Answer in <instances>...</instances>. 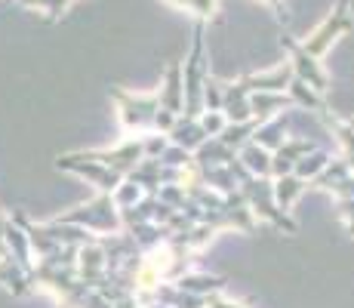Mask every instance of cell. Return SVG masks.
<instances>
[{"instance_id":"1","label":"cell","mask_w":354,"mask_h":308,"mask_svg":"<svg viewBox=\"0 0 354 308\" xmlns=\"http://www.w3.org/2000/svg\"><path fill=\"white\" fill-rule=\"evenodd\" d=\"M228 170L234 173L237 191H241V197L247 201V207L253 210V216H256V219L268 222L271 228H277V231L296 235L299 225L290 219V213L277 210V203H274V191H271V179L253 176V173H250V170L241 163V157H237V154H234V161H228Z\"/></svg>"},{"instance_id":"2","label":"cell","mask_w":354,"mask_h":308,"mask_svg":"<svg viewBox=\"0 0 354 308\" xmlns=\"http://www.w3.org/2000/svg\"><path fill=\"white\" fill-rule=\"evenodd\" d=\"M59 222H68V225H80V228L93 231V235H114V231H124L120 228V210L114 207L111 194L99 191L90 203H80L74 207L71 213H62L56 216Z\"/></svg>"},{"instance_id":"3","label":"cell","mask_w":354,"mask_h":308,"mask_svg":"<svg viewBox=\"0 0 354 308\" xmlns=\"http://www.w3.org/2000/svg\"><path fill=\"white\" fill-rule=\"evenodd\" d=\"M111 99L118 105V118H120V127L124 133H151V120H154V111L160 108V99L158 93H127L120 87L111 90Z\"/></svg>"},{"instance_id":"4","label":"cell","mask_w":354,"mask_h":308,"mask_svg":"<svg viewBox=\"0 0 354 308\" xmlns=\"http://www.w3.org/2000/svg\"><path fill=\"white\" fill-rule=\"evenodd\" d=\"M56 167L59 170H68V173H74V176H80V179H86V182H93L99 191H105V194H111V191L118 188L120 182H124V176H120V173L108 170L105 163H99V161H90L84 152L59 154Z\"/></svg>"},{"instance_id":"5","label":"cell","mask_w":354,"mask_h":308,"mask_svg":"<svg viewBox=\"0 0 354 308\" xmlns=\"http://www.w3.org/2000/svg\"><path fill=\"white\" fill-rule=\"evenodd\" d=\"M90 161H99L105 163L108 170H114V173H120L127 179L129 173H133L136 167H139V161L145 157L142 152V136H129V139L118 142L114 148H99V152H84Z\"/></svg>"},{"instance_id":"6","label":"cell","mask_w":354,"mask_h":308,"mask_svg":"<svg viewBox=\"0 0 354 308\" xmlns=\"http://www.w3.org/2000/svg\"><path fill=\"white\" fill-rule=\"evenodd\" d=\"M281 44L287 46L290 53V68H292V78H299L302 84H308L311 90L317 93H326V87H330V74L321 68V62L315 56H308V53L302 50V44H296V40L290 37V34H283Z\"/></svg>"},{"instance_id":"7","label":"cell","mask_w":354,"mask_h":308,"mask_svg":"<svg viewBox=\"0 0 354 308\" xmlns=\"http://www.w3.org/2000/svg\"><path fill=\"white\" fill-rule=\"evenodd\" d=\"M348 28H351V6H348V3H339V6H336V12H330V16L324 19L321 28H317V31L302 44V50L308 53V56L321 59L324 53L330 50L333 40H336L339 34H345Z\"/></svg>"},{"instance_id":"8","label":"cell","mask_w":354,"mask_h":308,"mask_svg":"<svg viewBox=\"0 0 354 308\" xmlns=\"http://www.w3.org/2000/svg\"><path fill=\"white\" fill-rule=\"evenodd\" d=\"M315 148L317 145L308 139V136H287L283 145L271 152V179H281V176L292 173L299 157H305L308 152H315Z\"/></svg>"},{"instance_id":"9","label":"cell","mask_w":354,"mask_h":308,"mask_svg":"<svg viewBox=\"0 0 354 308\" xmlns=\"http://www.w3.org/2000/svg\"><path fill=\"white\" fill-rule=\"evenodd\" d=\"M290 80H292V68L287 62V65H277V68H271V71L243 74L241 84L247 87L250 93H287Z\"/></svg>"},{"instance_id":"10","label":"cell","mask_w":354,"mask_h":308,"mask_svg":"<svg viewBox=\"0 0 354 308\" xmlns=\"http://www.w3.org/2000/svg\"><path fill=\"white\" fill-rule=\"evenodd\" d=\"M105 253H102L99 244H90V246H80L77 250V280H84L90 290L105 280Z\"/></svg>"},{"instance_id":"11","label":"cell","mask_w":354,"mask_h":308,"mask_svg":"<svg viewBox=\"0 0 354 308\" xmlns=\"http://www.w3.org/2000/svg\"><path fill=\"white\" fill-rule=\"evenodd\" d=\"M222 114L228 123H243L253 120L250 111V90L237 80V84H222Z\"/></svg>"},{"instance_id":"12","label":"cell","mask_w":354,"mask_h":308,"mask_svg":"<svg viewBox=\"0 0 354 308\" xmlns=\"http://www.w3.org/2000/svg\"><path fill=\"white\" fill-rule=\"evenodd\" d=\"M167 139L173 142V145H179V148H185L188 154H194L197 148L203 145V142L209 139L207 133H203V127L197 123V118H188V114H179L173 123V129L167 133Z\"/></svg>"},{"instance_id":"13","label":"cell","mask_w":354,"mask_h":308,"mask_svg":"<svg viewBox=\"0 0 354 308\" xmlns=\"http://www.w3.org/2000/svg\"><path fill=\"white\" fill-rule=\"evenodd\" d=\"M160 108L173 114H182L185 108V87H182V62H169L167 68V78H163V87L158 90Z\"/></svg>"},{"instance_id":"14","label":"cell","mask_w":354,"mask_h":308,"mask_svg":"<svg viewBox=\"0 0 354 308\" xmlns=\"http://www.w3.org/2000/svg\"><path fill=\"white\" fill-rule=\"evenodd\" d=\"M287 136H290V111H283V114H277V118L259 123L253 133V142L259 148H265V152H274V148L283 145Z\"/></svg>"},{"instance_id":"15","label":"cell","mask_w":354,"mask_h":308,"mask_svg":"<svg viewBox=\"0 0 354 308\" xmlns=\"http://www.w3.org/2000/svg\"><path fill=\"white\" fill-rule=\"evenodd\" d=\"M290 108L292 102L287 93H250V111H253V118L259 123L277 118V114L290 111Z\"/></svg>"},{"instance_id":"16","label":"cell","mask_w":354,"mask_h":308,"mask_svg":"<svg viewBox=\"0 0 354 308\" xmlns=\"http://www.w3.org/2000/svg\"><path fill=\"white\" fill-rule=\"evenodd\" d=\"M176 287H179L182 293H192V296H213V293H222L228 287V280L225 278H219V275H197V271H185L182 278H176L173 280Z\"/></svg>"},{"instance_id":"17","label":"cell","mask_w":354,"mask_h":308,"mask_svg":"<svg viewBox=\"0 0 354 308\" xmlns=\"http://www.w3.org/2000/svg\"><path fill=\"white\" fill-rule=\"evenodd\" d=\"M287 96H290L292 108H302V111H311V114H317V118H321L324 111H330V105H326L324 93L311 90V87H308V84H302L299 78H292V80H290Z\"/></svg>"},{"instance_id":"18","label":"cell","mask_w":354,"mask_h":308,"mask_svg":"<svg viewBox=\"0 0 354 308\" xmlns=\"http://www.w3.org/2000/svg\"><path fill=\"white\" fill-rule=\"evenodd\" d=\"M0 284H3L12 296H25V293L34 290L31 271H25L22 265L12 262V259H0Z\"/></svg>"},{"instance_id":"19","label":"cell","mask_w":354,"mask_h":308,"mask_svg":"<svg viewBox=\"0 0 354 308\" xmlns=\"http://www.w3.org/2000/svg\"><path fill=\"white\" fill-rule=\"evenodd\" d=\"M234 154L237 152H231V148L222 145L216 136H209V139L203 142V145L197 148L192 157H194V167L197 170H207V167H225L228 161H234Z\"/></svg>"},{"instance_id":"20","label":"cell","mask_w":354,"mask_h":308,"mask_svg":"<svg viewBox=\"0 0 354 308\" xmlns=\"http://www.w3.org/2000/svg\"><path fill=\"white\" fill-rule=\"evenodd\" d=\"M308 188V182H302L299 176H281V179H271V191H274V203L277 210H283V213H290V207L302 197V191Z\"/></svg>"},{"instance_id":"21","label":"cell","mask_w":354,"mask_h":308,"mask_svg":"<svg viewBox=\"0 0 354 308\" xmlns=\"http://www.w3.org/2000/svg\"><path fill=\"white\" fill-rule=\"evenodd\" d=\"M127 179L139 185L145 194H158V188H160V161L158 157H142L139 167H136Z\"/></svg>"},{"instance_id":"22","label":"cell","mask_w":354,"mask_h":308,"mask_svg":"<svg viewBox=\"0 0 354 308\" xmlns=\"http://www.w3.org/2000/svg\"><path fill=\"white\" fill-rule=\"evenodd\" d=\"M241 157V163L250 170L253 176H262V179H271V152H265V148H259L256 142H247V145L237 152Z\"/></svg>"},{"instance_id":"23","label":"cell","mask_w":354,"mask_h":308,"mask_svg":"<svg viewBox=\"0 0 354 308\" xmlns=\"http://www.w3.org/2000/svg\"><path fill=\"white\" fill-rule=\"evenodd\" d=\"M197 173H201V182L207 185V188H213L216 194L228 197V194H234V191H237V179H234V173L228 170V163H225V167H207V170H197Z\"/></svg>"},{"instance_id":"24","label":"cell","mask_w":354,"mask_h":308,"mask_svg":"<svg viewBox=\"0 0 354 308\" xmlns=\"http://www.w3.org/2000/svg\"><path fill=\"white\" fill-rule=\"evenodd\" d=\"M259 120H243V123H225V129H222L216 139L222 142V145H228L231 152H241L247 142H253V133H256Z\"/></svg>"},{"instance_id":"25","label":"cell","mask_w":354,"mask_h":308,"mask_svg":"<svg viewBox=\"0 0 354 308\" xmlns=\"http://www.w3.org/2000/svg\"><path fill=\"white\" fill-rule=\"evenodd\" d=\"M330 157H333L330 152H324V148H315V152H308L305 157H299L296 167H292V176H299L302 182L311 185V179H315V176L326 167V161H330Z\"/></svg>"},{"instance_id":"26","label":"cell","mask_w":354,"mask_h":308,"mask_svg":"<svg viewBox=\"0 0 354 308\" xmlns=\"http://www.w3.org/2000/svg\"><path fill=\"white\" fill-rule=\"evenodd\" d=\"M142 197H145V191H142L136 182H129V179H124V182L118 185V188L111 191V201H114V207H118V210L133 207V203H139Z\"/></svg>"},{"instance_id":"27","label":"cell","mask_w":354,"mask_h":308,"mask_svg":"<svg viewBox=\"0 0 354 308\" xmlns=\"http://www.w3.org/2000/svg\"><path fill=\"white\" fill-rule=\"evenodd\" d=\"M158 201L167 203V207H173V210H182V207H185V201H188V194H185V188H182V185H160V188H158Z\"/></svg>"},{"instance_id":"28","label":"cell","mask_w":354,"mask_h":308,"mask_svg":"<svg viewBox=\"0 0 354 308\" xmlns=\"http://www.w3.org/2000/svg\"><path fill=\"white\" fill-rule=\"evenodd\" d=\"M158 161L163 163V167H188V163H194V157L188 154L185 148H179V145H173V142H169L167 152H163Z\"/></svg>"},{"instance_id":"29","label":"cell","mask_w":354,"mask_h":308,"mask_svg":"<svg viewBox=\"0 0 354 308\" xmlns=\"http://www.w3.org/2000/svg\"><path fill=\"white\" fill-rule=\"evenodd\" d=\"M197 123H201V127H203V133H207V136H219L222 133V129H225V114H222V111H201V114H197Z\"/></svg>"},{"instance_id":"30","label":"cell","mask_w":354,"mask_h":308,"mask_svg":"<svg viewBox=\"0 0 354 308\" xmlns=\"http://www.w3.org/2000/svg\"><path fill=\"white\" fill-rule=\"evenodd\" d=\"M169 139L163 133H142V152H145V157H160L163 152H167Z\"/></svg>"},{"instance_id":"31","label":"cell","mask_w":354,"mask_h":308,"mask_svg":"<svg viewBox=\"0 0 354 308\" xmlns=\"http://www.w3.org/2000/svg\"><path fill=\"white\" fill-rule=\"evenodd\" d=\"M19 3H25V6H37V10H44L46 16H50L53 22H56V19L65 12L68 0H19Z\"/></svg>"},{"instance_id":"32","label":"cell","mask_w":354,"mask_h":308,"mask_svg":"<svg viewBox=\"0 0 354 308\" xmlns=\"http://www.w3.org/2000/svg\"><path fill=\"white\" fill-rule=\"evenodd\" d=\"M326 191H330L336 201H342V197H354V173L342 176V179H336L333 185H326Z\"/></svg>"},{"instance_id":"33","label":"cell","mask_w":354,"mask_h":308,"mask_svg":"<svg viewBox=\"0 0 354 308\" xmlns=\"http://www.w3.org/2000/svg\"><path fill=\"white\" fill-rule=\"evenodd\" d=\"M176 118H179V114L167 111V108H158V111H154V120H151V133H163V136H167L169 129H173Z\"/></svg>"},{"instance_id":"34","label":"cell","mask_w":354,"mask_h":308,"mask_svg":"<svg viewBox=\"0 0 354 308\" xmlns=\"http://www.w3.org/2000/svg\"><path fill=\"white\" fill-rule=\"evenodd\" d=\"M339 207V219L345 222V231L354 237V197H342V201H336Z\"/></svg>"},{"instance_id":"35","label":"cell","mask_w":354,"mask_h":308,"mask_svg":"<svg viewBox=\"0 0 354 308\" xmlns=\"http://www.w3.org/2000/svg\"><path fill=\"white\" fill-rule=\"evenodd\" d=\"M207 308H247V302H231L222 293H213V296H207Z\"/></svg>"},{"instance_id":"36","label":"cell","mask_w":354,"mask_h":308,"mask_svg":"<svg viewBox=\"0 0 354 308\" xmlns=\"http://www.w3.org/2000/svg\"><path fill=\"white\" fill-rule=\"evenodd\" d=\"M265 3L274 6V16L281 19V22H287V10H283V0H265Z\"/></svg>"},{"instance_id":"37","label":"cell","mask_w":354,"mask_h":308,"mask_svg":"<svg viewBox=\"0 0 354 308\" xmlns=\"http://www.w3.org/2000/svg\"><path fill=\"white\" fill-rule=\"evenodd\" d=\"M3 228H6V216L0 213V259H10V253H6V244H3Z\"/></svg>"},{"instance_id":"38","label":"cell","mask_w":354,"mask_h":308,"mask_svg":"<svg viewBox=\"0 0 354 308\" xmlns=\"http://www.w3.org/2000/svg\"><path fill=\"white\" fill-rule=\"evenodd\" d=\"M348 127H351V129H354V118H351V120H348Z\"/></svg>"}]
</instances>
